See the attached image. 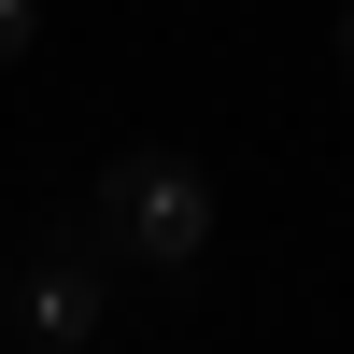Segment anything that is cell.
Wrapping results in <instances>:
<instances>
[{"mask_svg": "<svg viewBox=\"0 0 354 354\" xmlns=\"http://www.w3.org/2000/svg\"><path fill=\"white\" fill-rule=\"evenodd\" d=\"M0 312H15V298H0Z\"/></svg>", "mask_w": 354, "mask_h": 354, "instance_id": "4", "label": "cell"}, {"mask_svg": "<svg viewBox=\"0 0 354 354\" xmlns=\"http://www.w3.org/2000/svg\"><path fill=\"white\" fill-rule=\"evenodd\" d=\"M340 43H354V28H340Z\"/></svg>", "mask_w": 354, "mask_h": 354, "instance_id": "5", "label": "cell"}, {"mask_svg": "<svg viewBox=\"0 0 354 354\" xmlns=\"http://www.w3.org/2000/svg\"><path fill=\"white\" fill-rule=\"evenodd\" d=\"M28 43H43V0H0V71H15Z\"/></svg>", "mask_w": 354, "mask_h": 354, "instance_id": "3", "label": "cell"}, {"mask_svg": "<svg viewBox=\"0 0 354 354\" xmlns=\"http://www.w3.org/2000/svg\"><path fill=\"white\" fill-rule=\"evenodd\" d=\"M15 326L43 354H85L113 326V255L85 241V227H57V241H28V283H15Z\"/></svg>", "mask_w": 354, "mask_h": 354, "instance_id": "2", "label": "cell"}, {"mask_svg": "<svg viewBox=\"0 0 354 354\" xmlns=\"http://www.w3.org/2000/svg\"><path fill=\"white\" fill-rule=\"evenodd\" d=\"M85 241L128 255V270H198V255H213V170L170 156V142L100 156V185H85Z\"/></svg>", "mask_w": 354, "mask_h": 354, "instance_id": "1", "label": "cell"}]
</instances>
